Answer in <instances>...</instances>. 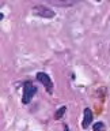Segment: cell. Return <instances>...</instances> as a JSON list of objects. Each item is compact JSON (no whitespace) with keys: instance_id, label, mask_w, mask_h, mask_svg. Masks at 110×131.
<instances>
[{"instance_id":"obj_1","label":"cell","mask_w":110,"mask_h":131,"mask_svg":"<svg viewBox=\"0 0 110 131\" xmlns=\"http://www.w3.org/2000/svg\"><path fill=\"white\" fill-rule=\"evenodd\" d=\"M37 93V88L34 85L31 83V82H26V83L23 85V104H29V102L31 101V98L34 97V94Z\"/></svg>"},{"instance_id":"obj_2","label":"cell","mask_w":110,"mask_h":131,"mask_svg":"<svg viewBox=\"0 0 110 131\" xmlns=\"http://www.w3.org/2000/svg\"><path fill=\"white\" fill-rule=\"evenodd\" d=\"M33 14L42 16V18H53L54 16V11L46 6H35V7H33Z\"/></svg>"},{"instance_id":"obj_3","label":"cell","mask_w":110,"mask_h":131,"mask_svg":"<svg viewBox=\"0 0 110 131\" xmlns=\"http://www.w3.org/2000/svg\"><path fill=\"white\" fill-rule=\"evenodd\" d=\"M37 79H38L41 83H42L45 88H46V90H48L49 93L53 92V82H52L50 77H49L48 74H45V72H38V74H37Z\"/></svg>"},{"instance_id":"obj_4","label":"cell","mask_w":110,"mask_h":131,"mask_svg":"<svg viewBox=\"0 0 110 131\" xmlns=\"http://www.w3.org/2000/svg\"><path fill=\"white\" fill-rule=\"evenodd\" d=\"M49 3L54 4V6H60V7H69L76 4L79 0H48Z\"/></svg>"},{"instance_id":"obj_5","label":"cell","mask_w":110,"mask_h":131,"mask_svg":"<svg viewBox=\"0 0 110 131\" xmlns=\"http://www.w3.org/2000/svg\"><path fill=\"white\" fill-rule=\"evenodd\" d=\"M92 120V112L90 108H86L84 109V119H83V128H87L90 126V123Z\"/></svg>"},{"instance_id":"obj_6","label":"cell","mask_w":110,"mask_h":131,"mask_svg":"<svg viewBox=\"0 0 110 131\" xmlns=\"http://www.w3.org/2000/svg\"><path fill=\"white\" fill-rule=\"evenodd\" d=\"M105 130V124L103 123H101V122H98L94 124V131H103Z\"/></svg>"},{"instance_id":"obj_7","label":"cell","mask_w":110,"mask_h":131,"mask_svg":"<svg viewBox=\"0 0 110 131\" xmlns=\"http://www.w3.org/2000/svg\"><path fill=\"white\" fill-rule=\"evenodd\" d=\"M65 109H67V108H65V106H61V108L59 109V112L56 113V117H57V119H60V117H61V116H63V115H64Z\"/></svg>"},{"instance_id":"obj_8","label":"cell","mask_w":110,"mask_h":131,"mask_svg":"<svg viewBox=\"0 0 110 131\" xmlns=\"http://www.w3.org/2000/svg\"><path fill=\"white\" fill-rule=\"evenodd\" d=\"M64 131H71V130H69L68 127H65V128H64Z\"/></svg>"},{"instance_id":"obj_9","label":"cell","mask_w":110,"mask_h":131,"mask_svg":"<svg viewBox=\"0 0 110 131\" xmlns=\"http://www.w3.org/2000/svg\"><path fill=\"white\" fill-rule=\"evenodd\" d=\"M97 2H101V0H97Z\"/></svg>"},{"instance_id":"obj_10","label":"cell","mask_w":110,"mask_h":131,"mask_svg":"<svg viewBox=\"0 0 110 131\" xmlns=\"http://www.w3.org/2000/svg\"><path fill=\"white\" fill-rule=\"evenodd\" d=\"M109 51H110V49H109Z\"/></svg>"}]
</instances>
